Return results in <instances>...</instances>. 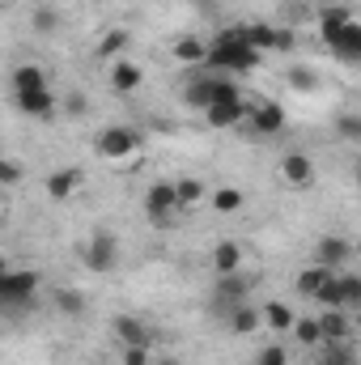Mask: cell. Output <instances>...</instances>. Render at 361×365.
<instances>
[{
	"mask_svg": "<svg viewBox=\"0 0 361 365\" xmlns=\"http://www.w3.org/2000/svg\"><path fill=\"white\" fill-rule=\"evenodd\" d=\"M204 64H213L217 73H251V68L260 64V51L247 43L243 30H221V34L208 43Z\"/></svg>",
	"mask_w": 361,
	"mask_h": 365,
	"instance_id": "1",
	"label": "cell"
},
{
	"mask_svg": "<svg viewBox=\"0 0 361 365\" xmlns=\"http://www.w3.org/2000/svg\"><path fill=\"white\" fill-rule=\"evenodd\" d=\"M93 149H98V158H106V162H123V158H132V153L141 149V132H136V128H123V123L102 128L98 140H93Z\"/></svg>",
	"mask_w": 361,
	"mask_h": 365,
	"instance_id": "2",
	"label": "cell"
},
{
	"mask_svg": "<svg viewBox=\"0 0 361 365\" xmlns=\"http://www.w3.org/2000/svg\"><path fill=\"white\" fill-rule=\"evenodd\" d=\"M230 98H238V86L234 81H225V77H191V86L183 90V102H191V106H213V102H230Z\"/></svg>",
	"mask_w": 361,
	"mask_h": 365,
	"instance_id": "3",
	"label": "cell"
},
{
	"mask_svg": "<svg viewBox=\"0 0 361 365\" xmlns=\"http://www.w3.org/2000/svg\"><path fill=\"white\" fill-rule=\"evenodd\" d=\"M34 293H39V272H0V306L4 310L30 306Z\"/></svg>",
	"mask_w": 361,
	"mask_h": 365,
	"instance_id": "4",
	"label": "cell"
},
{
	"mask_svg": "<svg viewBox=\"0 0 361 365\" xmlns=\"http://www.w3.org/2000/svg\"><path fill=\"white\" fill-rule=\"evenodd\" d=\"M81 264L90 268V272H115V264H119V242H115V234H106V230H98L90 242L81 247Z\"/></svg>",
	"mask_w": 361,
	"mask_h": 365,
	"instance_id": "5",
	"label": "cell"
},
{
	"mask_svg": "<svg viewBox=\"0 0 361 365\" xmlns=\"http://www.w3.org/2000/svg\"><path fill=\"white\" fill-rule=\"evenodd\" d=\"M145 212H149V221L153 225H175V217H179V200H175V182H153L149 191H145Z\"/></svg>",
	"mask_w": 361,
	"mask_h": 365,
	"instance_id": "6",
	"label": "cell"
},
{
	"mask_svg": "<svg viewBox=\"0 0 361 365\" xmlns=\"http://www.w3.org/2000/svg\"><path fill=\"white\" fill-rule=\"evenodd\" d=\"M251 284H255L251 276H238V272L217 276V289H213V310H217V314H230L234 306H243V302H247Z\"/></svg>",
	"mask_w": 361,
	"mask_h": 365,
	"instance_id": "7",
	"label": "cell"
},
{
	"mask_svg": "<svg viewBox=\"0 0 361 365\" xmlns=\"http://www.w3.org/2000/svg\"><path fill=\"white\" fill-rule=\"evenodd\" d=\"M115 336L123 340V349H149V344L158 340V331H153L145 319H136V314H119V319H115Z\"/></svg>",
	"mask_w": 361,
	"mask_h": 365,
	"instance_id": "8",
	"label": "cell"
},
{
	"mask_svg": "<svg viewBox=\"0 0 361 365\" xmlns=\"http://www.w3.org/2000/svg\"><path fill=\"white\" fill-rule=\"evenodd\" d=\"M247 119H251V128H255L260 136H276V132L285 128V106L272 102V98H260V102L247 110Z\"/></svg>",
	"mask_w": 361,
	"mask_h": 365,
	"instance_id": "9",
	"label": "cell"
},
{
	"mask_svg": "<svg viewBox=\"0 0 361 365\" xmlns=\"http://www.w3.org/2000/svg\"><path fill=\"white\" fill-rule=\"evenodd\" d=\"M327 47L345 60V64H357L361 60V26L357 21H349V26H340L332 38H327Z\"/></svg>",
	"mask_w": 361,
	"mask_h": 365,
	"instance_id": "10",
	"label": "cell"
},
{
	"mask_svg": "<svg viewBox=\"0 0 361 365\" xmlns=\"http://www.w3.org/2000/svg\"><path fill=\"white\" fill-rule=\"evenodd\" d=\"M345 259H353V242L349 238H319V247H315V264L319 268H340Z\"/></svg>",
	"mask_w": 361,
	"mask_h": 365,
	"instance_id": "11",
	"label": "cell"
},
{
	"mask_svg": "<svg viewBox=\"0 0 361 365\" xmlns=\"http://www.w3.org/2000/svg\"><path fill=\"white\" fill-rule=\"evenodd\" d=\"M17 110L30 115V119H51L56 115V93L51 90H34V93H13Z\"/></svg>",
	"mask_w": 361,
	"mask_h": 365,
	"instance_id": "12",
	"label": "cell"
},
{
	"mask_svg": "<svg viewBox=\"0 0 361 365\" xmlns=\"http://www.w3.org/2000/svg\"><path fill=\"white\" fill-rule=\"evenodd\" d=\"M280 175H285L289 187H310L315 182V166H310L306 153H285L280 158Z\"/></svg>",
	"mask_w": 361,
	"mask_h": 365,
	"instance_id": "13",
	"label": "cell"
},
{
	"mask_svg": "<svg viewBox=\"0 0 361 365\" xmlns=\"http://www.w3.org/2000/svg\"><path fill=\"white\" fill-rule=\"evenodd\" d=\"M319 323V344L323 340H353V319L345 314V310H327L323 319H315Z\"/></svg>",
	"mask_w": 361,
	"mask_h": 365,
	"instance_id": "14",
	"label": "cell"
},
{
	"mask_svg": "<svg viewBox=\"0 0 361 365\" xmlns=\"http://www.w3.org/2000/svg\"><path fill=\"white\" fill-rule=\"evenodd\" d=\"M204 115H208V123H213V128H234V123H243L247 106H243V98H230V102H213Z\"/></svg>",
	"mask_w": 361,
	"mask_h": 365,
	"instance_id": "15",
	"label": "cell"
},
{
	"mask_svg": "<svg viewBox=\"0 0 361 365\" xmlns=\"http://www.w3.org/2000/svg\"><path fill=\"white\" fill-rule=\"evenodd\" d=\"M319 365H357L353 340H323V349H319Z\"/></svg>",
	"mask_w": 361,
	"mask_h": 365,
	"instance_id": "16",
	"label": "cell"
},
{
	"mask_svg": "<svg viewBox=\"0 0 361 365\" xmlns=\"http://www.w3.org/2000/svg\"><path fill=\"white\" fill-rule=\"evenodd\" d=\"M77 182H81V170H77V166H68V170H51V175H47V195H51V200H64V195L77 191Z\"/></svg>",
	"mask_w": 361,
	"mask_h": 365,
	"instance_id": "17",
	"label": "cell"
},
{
	"mask_svg": "<svg viewBox=\"0 0 361 365\" xmlns=\"http://www.w3.org/2000/svg\"><path fill=\"white\" fill-rule=\"evenodd\" d=\"M34 90H47V73L39 64H21L13 73V93H34Z\"/></svg>",
	"mask_w": 361,
	"mask_h": 365,
	"instance_id": "18",
	"label": "cell"
},
{
	"mask_svg": "<svg viewBox=\"0 0 361 365\" xmlns=\"http://www.w3.org/2000/svg\"><path fill=\"white\" fill-rule=\"evenodd\" d=\"M238 264H243V247H238V242H217V251H213V268H217V276L238 272Z\"/></svg>",
	"mask_w": 361,
	"mask_h": 365,
	"instance_id": "19",
	"label": "cell"
},
{
	"mask_svg": "<svg viewBox=\"0 0 361 365\" xmlns=\"http://www.w3.org/2000/svg\"><path fill=\"white\" fill-rule=\"evenodd\" d=\"M111 90H115V93L141 90V68H136V64H128V60H119V64L111 68Z\"/></svg>",
	"mask_w": 361,
	"mask_h": 365,
	"instance_id": "20",
	"label": "cell"
},
{
	"mask_svg": "<svg viewBox=\"0 0 361 365\" xmlns=\"http://www.w3.org/2000/svg\"><path fill=\"white\" fill-rule=\"evenodd\" d=\"M86 306H90V302H86L77 289H68V284H60V289H56V310H60L64 319H81V314H86Z\"/></svg>",
	"mask_w": 361,
	"mask_h": 365,
	"instance_id": "21",
	"label": "cell"
},
{
	"mask_svg": "<svg viewBox=\"0 0 361 365\" xmlns=\"http://www.w3.org/2000/svg\"><path fill=\"white\" fill-rule=\"evenodd\" d=\"M349 21H353V13H349L345 4H327V9L319 13V26H323V38H332V34H336L340 26H349Z\"/></svg>",
	"mask_w": 361,
	"mask_h": 365,
	"instance_id": "22",
	"label": "cell"
},
{
	"mask_svg": "<svg viewBox=\"0 0 361 365\" xmlns=\"http://www.w3.org/2000/svg\"><path fill=\"white\" fill-rule=\"evenodd\" d=\"M225 319H230V331H238V336H247V331H255V327H260V310H251L247 302H243V306H234Z\"/></svg>",
	"mask_w": 361,
	"mask_h": 365,
	"instance_id": "23",
	"label": "cell"
},
{
	"mask_svg": "<svg viewBox=\"0 0 361 365\" xmlns=\"http://www.w3.org/2000/svg\"><path fill=\"white\" fill-rule=\"evenodd\" d=\"M175 200H179V212L183 208H195L204 200V182L200 179H175Z\"/></svg>",
	"mask_w": 361,
	"mask_h": 365,
	"instance_id": "24",
	"label": "cell"
},
{
	"mask_svg": "<svg viewBox=\"0 0 361 365\" xmlns=\"http://www.w3.org/2000/svg\"><path fill=\"white\" fill-rule=\"evenodd\" d=\"M336 289H340V310L361 306V276H336Z\"/></svg>",
	"mask_w": 361,
	"mask_h": 365,
	"instance_id": "25",
	"label": "cell"
},
{
	"mask_svg": "<svg viewBox=\"0 0 361 365\" xmlns=\"http://www.w3.org/2000/svg\"><path fill=\"white\" fill-rule=\"evenodd\" d=\"M332 268H319V264H315V268H306V272L298 276V293H306V297H315V293H319V284H323V280H332Z\"/></svg>",
	"mask_w": 361,
	"mask_h": 365,
	"instance_id": "26",
	"label": "cell"
},
{
	"mask_svg": "<svg viewBox=\"0 0 361 365\" xmlns=\"http://www.w3.org/2000/svg\"><path fill=\"white\" fill-rule=\"evenodd\" d=\"M204 51H208V43H200V38H179L175 43V56H179L183 64H204Z\"/></svg>",
	"mask_w": 361,
	"mask_h": 365,
	"instance_id": "27",
	"label": "cell"
},
{
	"mask_svg": "<svg viewBox=\"0 0 361 365\" xmlns=\"http://www.w3.org/2000/svg\"><path fill=\"white\" fill-rule=\"evenodd\" d=\"M264 323L276 327V331H289V327H293V310H289L285 302H268V306H264Z\"/></svg>",
	"mask_w": 361,
	"mask_h": 365,
	"instance_id": "28",
	"label": "cell"
},
{
	"mask_svg": "<svg viewBox=\"0 0 361 365\" xmlns=\"http://www.w3.org/2000/svg\"><path fill=\"white\" fill-rule=\"evenodd\" d=\"M30 26H34L39 34H56V30H60V13H56L51 4H39L34 17H30Z\"/></svg>",
	"mask_w": 361,
	"mask_h": 365,
	"instance_id": "29",
	"label": "cell"
},
{
	"mask_svg": "<svg viewBox=\"0 0 361 365\" xmlns=\"http://www.w3.org/2000/svg\"><path fill=\"white\" fill-rule=\"evenodd\" d=\"M213 208H217V212H238V208H243V191H234V187H221V191L213 195Z\"/></svg>",
	"mask_w": 361,
	"mask_h": 365,
	"instance_id": "30",
	"label": "cell"
},
{
	"mask_svg": "<svg viewBox=\"0 0 361 365\" xmlns=\"http://www.w3.org/2000/svg\"><path fill=\"white\" fill-rule=\"evenodd\" d=\"M336 132H340L345 140H353V145H357V140H361V115H353V110L336 115Z\"/></svg>",
	"mask_w": 361,
	"mask_h": 365,
	"instance_id": "31",
	"label": "cell"
},
{
	"mask_svg": "<svg viewBox=\"0 0 361 365\" xmlns=\"http://www.w3.org/2000/svg\"><path fill=\"white\" fill-rule=\"evenodd\" d=\"M128 43H132V38H128V30H111V34L102 38V47H98V56H106V60H111V56H119Z\"/></svg>",
	"mask_w": 361,
	"mask_h": 365,
	"instance_id": "32",
	"label": "cell"
},
{
	"mask_svg": "<svg viewBox=\"0 0 361 365\" xmlns=\"http://www.w3.org/2000/svg\"><path fill=\"white\" fill-rule=\"evenodd\" d=\"M302 344H319V323L315 319H293V327H289Z\"/></svg>",
	"mask_w": 361,
	"mask_h": 365,
	"instance_id": "33",
	"label": "cell"
},
{
	"mask_svg": "<svg viewBox=\"0 0 361 365\" xmlns=\"http://www.w3.org/2000/svg\"><path fill=\"white\" fill-rule=\"evenodd\" d=\"M21 179H26V170H21L17 162H9V158H0V187H17Z\"/></svg>",
	"mask_w": 361,
	"mask_h": 365,
	"instance_id": "34",
	"label": "cell"
},
{
	"mask_svg": "<svg viewBox=\"0 0 361 365\" xmlns=\"http://www.w3.org/2000/svg\"><path fill=\"white\" fill-rule=\"evenodd\" d=\"M64 110H68V119H81V115L90 110V102H86V93H68V98H64Z\"/></svg>",
	"mask_w": 361,
	"mask_h": 365,
	"instance_id": "35",
	"label": "cell"
},
{
	"mask_svg": "<svg viewBox=\"0 0 361 365\" xmlns=\"http://www.w3.org/2000/svg\"><path fill=\"white\" fill-rule=\"evenodd\" d=\"M289 86H298V90H315V73H310V68H289Z\"/></svg>",
	"mask_w": 361,
	"mask_h": 365,
	"instance_id": "36",
	"label": "cell"
},
{
	"mask_svg": "<svg viewBox=\"0 0 361 365\" xmlns=\"http://www.w3.org/2000/svg\"><path fill=\"white\" fill-rule=\"evenodd\" d=\"M255 365H285V349H280V344H268V349L255 357Z\"/></svg>",
	"mask_w": 361,
	"mask_h": 365,
	"instance_id": "37",
	"label": "cell"
},
{
	"mask_svg": "<svg viewBox=\"0 0 361 365\" xmlns=\"http://www.w3.org/2000/svg\"><path fill=\"white\" fill-rule=\"evenodd\" d=\"M123 365H149V349H123Z\"/></svg>",
	"mask_w": 361,
	"mask_h": 365,
	"instance_id": "38",
	"label": "cell"
},
{
	"mask_svg": "<svg viewBox=\"0 0 361 365\" xmlns=\"http://www.w3.org/2000/svg\"><path fill=\"white\" fill-rule=\"evenodd\" d=\"M289 47H293V34L289 30H276V47L272 51H289Z\"/></svg>",
	"mask_w": 361,
	"mask_h": 365,
	"instance_id": "39",
	"label": "cell"
},
{
	"mask_svg": "<svg viewBox=\"0 0 361 365\" xmlns=\"http://www.w3.org/2000/svg\"><path fill=\"white\" fill-rule=\"evenodd\" d=\"M158 365H179V361H158Z\"/></svg>",
	"mask_w": 361,
	"mask_h": 365,
	"instance_id": "40",
	"label": "cell"
}]
</instances>
